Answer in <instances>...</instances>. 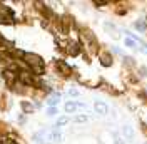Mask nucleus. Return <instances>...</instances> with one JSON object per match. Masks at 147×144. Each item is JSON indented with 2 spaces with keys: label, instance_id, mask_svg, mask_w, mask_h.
Instances as JSON below:
<instances>
[{
  "label": "nucleus",
  "instance_id": "12",
  "mask_svg": "<svg viewBox=\"0 0 147 144\" xmlns=\"http://www.w3.org/2000/svg\"><path fill=\"white\" fill-rule=\"evenodd\" d=\"M54 114H57V109L50 107V109H49V116H54Z\"/></svg>",
  "mask_w": 147,
  "mask_h": 144
},
{
  "label": "nucleus",
  "instance_id": "6",
  "mask_svg": "<svg viewBox=\"0 0 147 144\" xmlns=\"http://www.w3.org/2000/svg\"><path fill=\"white\" fill-rule=\"evenodd\" d=\"M20 79L24 84H32V77L28 75V72H20Z\"/></svg>",
  "mask_w": 147,
  "mask_h": 144
},
{
  "label": "nucleus",
  "instance_id": "11",
  "mask_svg": "<svg viewBox=\"0 0 147 144\" xmlns=\"http://www.w3.org/2000/svg\"><path fill=\"white\" fill-rule=\"evenodd\" d=\"M125 44H127L129 47H134V45H136V42H134L132 39H127V40H125Z\"/></svg>",
  "mask_w": 147,
  "mask_h": 144
},
{
  "label": "nucleus",
  "instance_id": "1",
  "mask_svg": "<svg viewBox=\"0 0 147 144\" xmlns=\"http://www.w3.org/2000/svg\"><path fill=\"white\" fill-rule=\"evenodd\" d=\"M24 59H25V62L28 64V67L35 72V74H42L44 64H42V59L37 54H24Z\"/></svg>",
  "mask_w": 147,
  "mask_h": 144
},
{
  "label": "nucleus",
  "instance_id": "5",
  "mask_svg": "<svg viewBox=\"0 0 147 144\" xmlns=\"http://www.w3.org/2000/svg\"><path fill=\"white\" fill-rule=\"evenodd\" d=\"M95 111L99 114H107V106L104 102H95Z\"/></svg>",
  "mask_w": 147,
  "mask_h": 144
},
{
  "label": "nucleus",
  "instance_id": "13",
  "mask_svg": "<svg viewBox=\"0 0 147 144\" xmlns=\"http://www.w3.org/2000/svg\"><path fill=\"white\" fill-rule=\"evenodd\" d=\"M105 3H107V2H104V0H97V2H95V5H105Z\"/></svg>",
  "mask_w": 147,
  "mask_h": 144
},
{
  "label": "nucleus",
  "instance_id": "9",
  "mask_svg": "<svg viewBox=\"0 0 147 144\" xmlns=\"http://www.w3.org/2000/svg\"><path fill=\"white\" fill-rule=\"evenodd\" d=\"M22 107H24V111H28V112H30V111H32V106H30V104H25V102H24V104H22Z\"/></svg>",
  "mask_w": 147,
  "mask_h": 144
},
{
  "label": "nucleus",
  "instance_id": "14",
  "mask_svg": "<svg viewBox=\"0 0 147 144\" xmlns=\"http://www.w3.org/2000/svg\"><path fill=\"white\" fill-rule=\"evenodd\" d=\"M136 27H137L139 30H144V24H137V25H136Z\"/></svg>",
  "mask_w": 147,
  "mask_h": 144
},
{
  "label": "nucleus",
  "instance_id": "4",
  "mask_svg": "<svg viewBox=\"0 0 147 144\" xmlns=\"http://www.w3.org/2000/svg\"><path fill=\"white\" fill-rule=\"evenodd\" d=\"M80 106H82L80 102H67V104H65V111H67V112H74L75 109L80 107Z\"/></svg>",
  "mask_w": 147,
  "mask_h": 144
},
{
  "label": "nucleus",
  "instance_id": "2",
  "mask_svg": "<svg viewBox=\"0 0 147 144\" xmlns=\"http://www.w3.org/2000/svg\"><path fill=\"white\" fill-rule=\"evenodd\" d=\"M55 65H57V69L60 71V74H64V75H70V67H69L64 60H57Z\"/></svg>",
  "mask_w": 147,
  "mask_h": 144
},
{
  "label": "nucleus",
  "instance_id": "10",
  "mask_svg": "<svg viewBox=\"0 0 147 144\" xmlns=\"http://www.w3.org/2000/svg\"><path fill=\"white\" fill-rule=\"evenodd\" d=\"M67 122V117H60L59 121H57V126H62V124H65Z\"/></svg>",
  "mask_w": 147,
  "mask_h": 144
},
{
  "label": "nucleus",
  "instance_id": "15",
  "mask_svg": "<svg viewBox=\"0 0 147 144\" xmlns=\"http://www.w3.org/2000/svg\"><path fill=\"white\" fill-rule=\"evenodd\" d=\"M2 144H17V143H13V141H3Z\"/></svg>",
  "mask_w": 147,
  "mask_h": 144
},
{
  "label": "nucleus",
  "instance_id": "3",
  "mask_svg": "<svg viewBox=\"0 0 147 144\" xmlns=\"http://www.w3.org/2000/svg\"><path fill=\"white\" fill-rule=\"evenodd\" d=\"M67 52L70 55H79V52H80V49H79V44H75V42H70L69 44V47H67Z\"/></svg>",
  "mask_w": 147,
  "mask_h": 144
},
{
  "label": "nucleus",
  "instance_id": "7",
  "mask_svg": "<svg viewBox=\"0 0 147 144\" xmlns=\"http://www.w3.org/2000/svg\"><path fill=\"white\" fill-rule=\"evenodd\" d=\"M59 99H60V94H54V96L49 99V104H50V106H54V104H57V102H59Z\"/></svg>",
  "mask_w": 147,
  "mask_h": 144
},
{
  "label": "nucleus",
  "instance_id": "8",
  "mask_svg": "<svg viewBox=\"0 0 147 144\" xmlns=\"http://www.w3.org/2000/svg\"><path fill=\"white\" fill-rule=\"evenodd\" d=\"M3 75H5V79H7L9 82H12L13 79H15V74H12L10 71H5V72H3Z\"/></svg>",
  "mask_w": 147,
  "mask_h": 144
}]
</instances>
